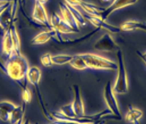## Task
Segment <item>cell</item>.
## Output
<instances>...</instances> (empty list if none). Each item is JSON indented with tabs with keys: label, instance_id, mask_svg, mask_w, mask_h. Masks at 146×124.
Masks as SVG:
<instances>
[{
	"label": "cell",
	"instance_id": "6da1fadb",
	"mask_svg": "<svg viewBox=\"0 0 146 124\" xmlns=\"http://www.w3.org/2000/svg\"><path fill=\"white\" fill-rule=\"evenodd\" d=\"M5 65L6 70L5 74L17 83L27 79L29 65L27 58L21 53L11 55L7 59Z\"/></svg>",
	"mask_w": 146,
	"mask_h": 124
},
{
	"label": "cell",
	"instance_id": "7a4b0ae2",
	"mask_svg": "<svg viewBox=\"0 0 146 124\" xmlns=\"http://www.w3.org/2000/svg\"><path fill=\"white\" fill-rule=\"evenodd\" d=\"M117 58V76L115 79L113 90L116 94L123 95L128 92L129 90V80L125 65V61L123 52L121 48L116 52Z\"/></svg>",
	"mask_w": 146,
	"mask_h": 124
},
{
	"label": "cell",
	"instance_id": "3957f363",
	"mask_svg": "<svg viewBox=\"0 0 146 124\" xmlns=\"http://www.w3.org/2000/svg\"><path fill=\"white\" fill-rule=\"evenodd\" d=\"M80 55L90 69L117 70V63L112 60L94 53H83Z\"/></svg>",
	"mask_w": 146,
	"mask_h": 124
},
{
	"label": "cell",
	"instance_id": "277c9868",
	"mask_svg": "<svg viewBox=\"0 0 146 124\" xmlns=\"http://www.w3.org/2000/svg\"><path fill=\"white\" fill-rule=\"evenodd\" d=\"M105 102L107 106V109H109L113 116L115 117V120H121L122 119L121 112L119 107L118 101L115 95V92L113 90V86L111 82H107L104 87L103 92Z\"/></svg>",
	"mask_w": 146,
	"mask_h": 124
},
{
	"label": "cell",
	"instance_id": "5b68a950",
	"mask_svg": "<svg viewBox=\"0 0 146 124\" xmlns=\"http://www.w3.org/2000/svg\"><path fill=\"white\" fill-rule=\"evenodd\" d=\"M94 48L97 52H116L120 49L117 43L110 34H103L94 44Z\"/></svg>",
	"mask_w": 146,
	"mask_h": 124
},
{
	"label": "cell",
	"instance_id": "8992f818",
	"mask_svg": "<svg viewBox=\"0 0 146 124\" xmlns=\"http://www.w3.org/2000/svg\"><path fill=\"white\" fill-rule=\"evenodd\" d=\"M32 18L36 21V23L42 25L45 29H53L50 25V17L48 16L44 5L42 4L37 0H35L33 11V14H32Z\"/></svg>",
	"mask_w": 146,
	"mask_h": 124
},
{
	"label": "cell",
	"instance_id": "52a82bcc",
	"mask_svg": "<svg viewBox=\"0 0 146 124\" xmlns=\"http://www.w3.org/2000/svg\"><path fill=\"white\" fill-rule=\"evenodd\" d=\"M83 15L86 21H88L90 24H92L97 29H105L106 31L110 32L111 34H119V33L122 32L120 27H117V26L108 23V22H106V21L102 19L100 16L89 15L85 14V13H84Z\"/></svg>",
	"mask_w": 146,
	"mask_h": 124
},
{
	"label": "cell",
	"instance_id": "ba28073f",
	"mask_svg": "<svg viewBox=\"0 0 146 124\" xmlns=\"http://www.w3.org/2000/svg\"><path fill=\"white\" fill-rule=\"evenodd\" d=\"M66 4L72 5V6L80 8L84 12L89 15L94 16H100L104 8L97 6L96 5L86 2L84 0H63Z\"/></svg>",
	"mask_w": 146,
	"mask_h": 124
},
{
	"label": "cell",
	"instance_id": "9c48e42d",
	"mask_svg": "<svg viewBox=\"0 0 146 124\" xmlns=\"http://www.w3.org/2000/svg\"><path fill=\"white\" fill-rule=\"evenodd\" d=\"M139 1V0H113L109 6L107 8H104L103 11L100 13V17L102 19L106 21L107 18L115 11L133 5Z\"/></svg>",
	"mask_w": 146,
	"mask_h": 124
},
{
	"label": "cell",
	"instance_id": "30bf717a",
	"mask_svg": "<svg viewBox=\"0 0 146 124\" xmlns=\"http://www.w3.org/2000/svg\"><path fill=\"white\" fill-rule=\"evenodd\" d=\"M50 25L54 29L62 34H75L70 26L65 21L61 15L57 13H54L50 18Z\"/></svg>",
	"mask_w": 146,
	"mask_h": 124
},
{
	"label": "cell",
	"instance_id": "8fae6325",
	"mask_svg": "<svg viewBox=\"0 0 146 124\" xmlns=\"http://www.w3.org/2000/svg\"><path fill=\"white\" fill-rule=\"evenodd\" d=\"M1 52L5 58V60L9 59L12 55L15 54L14 44L11 34L10 27L6 29L2 34V42H1Z\"/></svg>",
	"mask_w": 146,
	"mask_h": 124
},
{
	"label": "cell",
	"instance_id": "7c38bea8",
	"mask_svg": "<svg viewBox=\"0 0 146 124\" xmlns=\"http://www.w3.org/2000/svg\"><path fill=\"white\" fill-rule=\"evenodd\" d=\"M72 88L74 99L71 104L73 111L75 117H82L85 114V111H84V105L81 94L80 87L78 85L75 84L72 86Z\"/></svg>",
	"mask_w": 146,
	"mask_h": 124
},
{
	"label": "cell",
	"instance_id": "4fadbf2b",
	"mask_svg": "<svg viewBox=\"0 0 146 124\" xmlns=\"http://www.w3.org/2000/svg\"><path fill=\"white\" fill-rule=\"evenodd\" d=\"M59 7H60V10L61 16L65 20V21L70 26V27L75 31V34L79 33L81 26L79 25L77 20L75 19V17L71 12V11L69 9L66 3L60 2L59 5Z\"/></svg>",
	"mask_w": 146,
	"mask_h": 124
},
{
	"label": "cell",
	"instance_id": "5bb4252c",
	"mask_svg": "<svg viewBox=\"0 0 146 124\" xmlns=\"http://www.w3.org/2000/svg\"><path fill=\"white\" fill-rule=\"evenodd\" d=\"M100 30V29H97L96 28V29H94L92 32L88 33V34H85L84 36H81V37H78V38H64L63 36H62V34L60 33H57V35L56 36V39H55V42H56L57 43H60V44H63V45H75L78 44V43H80V42H83L87 41L88 40L92 37V36L95 35V34Z\"/></svg>",
	"mask_w": 146,
	"mask_h": 124
},
{
	"label": "cell",
	"instance_id": "9a60e30c",
	"mask_svg": "<svg viewBox=\"0 0 146 124\" xmlns=\"http://www.w3.org/2000/svg\"><path fill=\"white\" fill-rule=\"evenodd\" d=\"M58 32L55 29H46L44 31L40 32L39 34L34 36L31 41L32 45L39 46L48 42L50 40H55Z\"/></svg>",
	"mask_w": 146,
	"mask_h": 124
},
{
	"label": "cell",
	"instance_id": "2e32d148",
	"mask_svg": "<svg viewBox=\"0 0 146 124\" xmlns=\"http://www.w3.org/2000/svg\"><path fill=\"white\" fill-rule=\"evenodd\" d=\"M121 29L123 32L142 30L146 32V22L136 20H129L123 22L121 25Z\"/></svg>",
	"mask_w": 146,
	"mask_h": 124
},
{
	"label": "cell",
	"instance_id": "e0dca14e",
	"mask_svg": "<svg viewBox=\"0 0 146 124\" xmlns=\"http://www.w3.org/2000/svg\"><path fill=\"white\" fill-rule=\"evenodd\" d=\"M16 107L17 105L12 103L11 101H0V120L2 122H9L11 114Z\"/></svg>",
	"mask_w": 146,
	"mask_h": 124
},
{
	"label": "cell",
	"instance_id": "ac0fdd59",
	"mask_svg": "<svg viewBox=\"0 0 146 124\" xmlns=\"http://www.w3.org/2000/svg\"><path fill=\"white\" fill-rule=\"evenodd\" d=\"M143 116V112L139 108L133 107L129 105L128 106V110L125 115V121L128 123L136 124L139 123L140 119Z\"/></svg>",
	"mask_w": 146,
	"mask_h": 124
},
{
	"label": "cell",
	"instance_id": "d6986e66",
	"mask_svg": "<svg viewBox=\"0 0 146 124\" xmlns=\"http://www.w3.org/2000/svg\"><path fill=\"white\" fill-rule=\"evenodd\" d=\"M41 78H42V71L40 68L36 66L29 67L27 74V80L32 86H33L34 87L38 86Z\"/></svg>",
	"mask_w": 146,
	"mask_h": 124
},
{
	"label": "cell",
	"instance_id": "ffe728a7",
	"mask_svg": "<svg viewBox=\"0 0 146 124\" xmlns=\"http://www.w3.org/2000/svg\"><path fill=\"white\" fill-rule=\"evenodd\" d=\"M26 104L23 103L22 105H18L17 107H15V109L13 110V111L11 112V114L9 117V122L11 124H15L17 121L23 118L24 117V113H25L26 107H25Z\"/></svg>",
	"mask_w": 146,
	"mask_h": 124
},
{
	"label": "cell",
	"instance_id": "44dd1931",
	"mask_svg": "<svg viewBox=\"0 0 146 124\" xmlns=\"http://www.w3.org/2000/svg\"><path fill=\"white\" fill-rule=\"evenodd\" d=\"M9 27H10V29H11V34L13 44H14L15 54H20V53H21V40H20V36H19L17 27H16L15 23H12Z\"/></svg>",
	"mask_w": 146,
	"mask_h": 124
},
{
	"label": "cell",
	"instance_id": "7402d4cb",
	"mask_svg": "<svg viewBox=\"0 0 146 124\" xmlns=\"http://www.w3.org/2000/svg\"><path fill=\"white\" fill-rule=\"evenodd\" d=\"M69 64H70V66L73 67L74 69L78 70H84L86 69H88L85 61L82 58L80 54L73 55L72 59L69 62Z\"/></svg>",
	"mask_w": 146,
	"mask_h": 124
},
{
	"label": "cell",
	"instance_id": "603a6c76",
	"mask_svg": "<svg viewBox=\"0 0 146 124\" xmlns=\"http://www.w3.org/2000/svg\"><path fill=\"white\" fill-rule=\"evenodd\" d=\"M27 82V80L26 79L25 80H23L22 82L17 83L19 86L21 88V90H22V92H21V96H22L23 102L26 104V105L30 103V101L32 100V93L30 90H29V88H28Z\"/></svg>",
	"mask_w": 146,
	"mask_h": 124
},
{
	"label": "cell",
	"instance_id": "cb8c5ba5",
	"mask_svg": "<svg viewBox=\"0 0 146 124\" xmlns=\"http://www.w3.org/2000/svg\"><path fill=\"white\" fill-rule=\"evenodd\" d=\"M72 58L73 55H68V54H57V55H52L53 64L65 65L69 64Z\"/></svg>",
	"mask_w": 146,
	"mask_h": 124
},
{
	"label": "cell",
	"instance_id": "d4e9b609",
	"mask_svg": "<svg viewBox=\"0 0 146 124\" xmlns=\"http://www.w3.org/2000/svg\"><path fill=\"white\" fill-rule=\"evenodd\" d=\"M68 7H69V9H70L71 11V12L72 13V15H74V17H75V19L77 20V21L78 22L80 26H82V27H84L87 24V21H86L85 18L84 17L83 13H82L80 11V10L76 7L72 6V5H69L67 4Z\"/></svg>",
	"mask_w": 146,
	"mask_h": 124
},
{
	"label": "cell",
	"instance_id": "484cf974",
	"mask_svg": "<svg viewBox=\"0 0 146 124\" xmlns=\"http://www.w3.org/2000/svg\"><path fill=\"white\" fill-rule=\"evenodd\" d=\"M40 61L42 65L45 67H49L53 65L52 55L50 53H45L40 58Z\"/></svg>",
	"mask_w": 146,
	"mask_h": 124
},
{
	"label": "cell",
	"instance_id": "4316f807",
	"mask_svg": "<svg viewBox=\"0 0 146 124\" xmlns=\"http://www.w3.org/2000/svg\"><path fill=\"white\" fill-rule=\"evenodd\" d=\"M76 123H71V122H66V121H59V120H54L52 122H50L47 124H75Z\"/></svg>",
	"mask_w": 146,
	"mask_h": 124
},
{
	"label": "cell",
	"instance_id": "83f0119b",
	"mask_svg": "<svg viewBox=\"0 0 146 124\" xmlns=\"http://www.w3.org/2000/svg\"><path fill=\"white\" fill-rule=\"evenodd\" d=\"M0 70L2 72H3V73L5 74V72H6V70H5V64L2 63V61L1 59H0Z\"/></svg>",
	"mask_w": 146,
	"mask_h": 124
},
{
	"label": "cell",
	"instance_id": "f1b7e54d",
	"mask_svg": "<svg viewBox=\"0 0 146 124\" xmlns=\"http://www.w3.org/2000/svg\"><path fill=\"white\" fill-rule=\"evenodd\" d=\"M106 123V121L104 120H99V121H96V122L94 123H75V124H105Z\"/></svg>",
	"mask_w": 146,
	"mask_h": 124
},
{
	"label": "cell",
	"instance_id": "f546056e",
	"mask_svg": "<svg viewBox=\"0 0 146 124\" xmlns=\"http://www.w3.org/2000/svg\"><path fill=\"white\" fill-rule=\"evenodd\" d=\"M136 54H137V55L139 57L143 58H145L146 60V52L144 53H142L141 52H139V51H136Z\"/></svg>",
	"mask_w": 146,
	"mask_h": 124
},
{
	"label": "cell",
	"instance_id": "4dcf8cb0",
	"mask_svg": "<svg viewBox=\"0 0 146 124\" xmlns=\"http://www.w3.org/2000/svg\"><path fill=\"white\" fill-rule=\"evenodd\" d=\"M37 1H38V2H41V3H42V4H45L46 2H48V0H37Z\"/></svg>",
	"mask_w": 146,
	"mask_h": 124
},
{
	"label": "cell",
	"instance_id": "1f68e13d",
	"mask_svg": "<svg viewBox=\"0 0 146 124\" xmlns=\"http://www.w3.org/2000/svg\"><path fill=\"white\" fill-rule=\"evenodd\" d=\"M23 118H22V119H21L19 121H17L15 124H23Z\"/></svg>",
	"mask_w": 146,
	"mask_h": 124
},
{
	"label": "cell",
	"instance_id": "d6a6232c",
	"mask_svg": "<svg viewBox=\"0 0 146 124\" xmlns=\"http://www.w3.org/2000/svg\"><path fill=\"white\" fill-rule=\"evenodd\" d=\"M23 124H31V123H30V122H29V120H27L26 121H24V122L23 123Z\"/></svg>",
	"mask_w": 146,
	"mask_h": 124
},
{
	"label": "cell",
	"instance_id": "836d02e7",
	"mask_svg": "<svg viewBox=\"0 0 146 124\" xmlns=\"http://www.w3.org/2000/svg\"><path fill=\"white\" fill-rule=\"evenodd\" d=\"M101 1L103 2H112L113 0H101Z\"/></svg>",
	"mask_w": 146,
	"mask_h": 124
},
{
	"label": "cell",
	"instance_id": "e575fe53",
	"mask_svg": "<svg viewBox=\"0 0 146 124\" xmlns=\"http://www.w3.org/2000/svg\"><path fill=\"white\" fill-rule=\"evenodd\" d=\"M139 58H140V59H141V60H142V61L144 62V64H145V66H146V60H145V59L143 58H141V57H139Z\"/></svg>",
	"mask_w": 146,
	"mask_h": 124
},
{
	"label": "cell",
	"instance_id": "d590c367",
	"mask_svg": "<svg viewBox=\"0 0 146 124\" xmlns=\"http://www.w3.org/2000/svg\"><path fill=\"white\" fill-rule=\"evenodd\" d=\"M136 124H139V123H136Z\"/></svg>",
	"mask_w": 146,
	"mask_h": 124
}]
</instances>
